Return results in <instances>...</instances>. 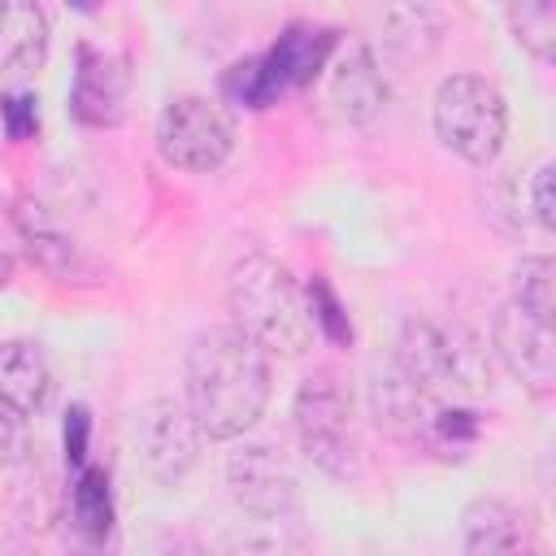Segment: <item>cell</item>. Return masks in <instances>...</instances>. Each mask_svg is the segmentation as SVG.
<instances>
[{
  "mask_svg": "<svg viewBox=\"0 0 556 556\" xmlns=\"http://www.w3.org/2000/svg\"><path fill=\"white\" fill-rule=\"evenodd\" d=\"M187 408L204 439H239L265 417L269 404V352L239 326L200 330L187 348Z\"/></svg>",
  "mask_w": 556,
  "mask_h": 556,
  "instance_id": "cell-1",
  "label": "cell"
},
{
  "mask_svg": "<svg viewBox=\"0 0 556 556\" xmlns=\"http://www.w3.org/2000/svg\"><path fill=\"white\" fill-rule=\"evenodd\" d=\"M226 308H230V326L256 339L269 356H304L313 348L317 326L308 313V291L274 256L252 252L235 261L226 278Z\"/></svg>",
  "mask_w": 556,
  "mask_h": 556,
  "instance_id": "cell-2",
  "label": "cell"
},
{
  "mask_svg": "<svg viewBox=\"0 0 556 556\" xmlns=\"http://www.w3.org/2000/svg\"><path fill=\"white\" fill-rule=\"evenodd\" d=\"M391 361L439 404H460L491 391V361L478 334L434 317H408L400 326Z\"/></svg>",
  "mask_w": 556,
  "mask_h": 556,
  "instance_id": "cell-3",
  "label": "cell"
},
{
  "mask_svg": "<svg viewBox=\"0 0 556 556\" xmlns=\"http://www.w3.org/2000/svg\"><path fill=\"white\" fill-rule=\"evenodd\" d=\"M295 439L300 452L326 473V478H356L361 473V439H356V404L339 374L317 369L300 382L295 404Z\"/></svg>",
  "mask_w": 556,
  "mask_h": 556,
  "instance_id": "cell-4",
  "label": "cell"
},
{
  "mask_svg": "<svg viewBox=\"0 0 556 556\" xmlns=\"http://www.w3.org/2000/svg\"><path fill=\"white\" fill-rule=\"evenodd\" d=\"M434 135L447 152H456L469 165H491L508 135V109L495 83L478 74H452L434 91L430 109Z\"/></svg>",
  "mask_w": 556,
  "mask_h": 556,
  "instance_id": "cell-5",
  "label": "cell"
},
{
  "mask_svg": "<svg viewBox=\"0 0 556 556\" xmlns=\"http://www.w3.org/2000/svg\"><path fill=\"white\" fill-rule=\"evenodd\" d=\"M235 148L230 113L208 96H178L156 117V152L165 165L187 174H213Z\"/></svg>",
  "mask_w": 556,
  "mask_h": 556,
  "instance_id": "cell-6",
  "label": "cell"
},
{
  "mask_svg": "<svg viewBox=\"0 0 556 556\" xmlns=\"http://www.w3.org/2000/svg\"><path fill=\"white\" fill-rule=\"evenodd\" d=\"M135 452L152 482L178 486L200 465L204 452V430L191 417L187 400H165V395L148 400L135 413Z\"/></svg>",
  "mask_w": 556,
  "mask_h": 556,
  "instance_id": "cell-7",
  "label": "cell"
},
{
  "mask_svg": "<svg viewBox=\"0 0 556 556\" xmlns=\"http://www.w3.org/2000/svg\"><path fill=\"white\" fill-rule=\"evenodd\" d=\"M491 348L500 365L534 395L547 400L556 391V352H552V321L526 313L517 300L500 304L491 321Z\"/></svg>",
  "mask_w": 556,
  "mask_h": 556,
  "instance_id": "cell-8",
  "label": "cell"
},
{
  "mask_svg": "<svg viewBox=\"0 0 556 556\" xmlns=\"http://www.w3.org/2000/svg\"><path fill=\"white\" fill-rule=\"evenodd\" d=\"M226 486H230V500L243 513L261 517V521L287 517L295 508V500H300L291 460L274 443H243V447H235L230 460H226Z\"/></svg>",
  "mask_w": 556,
  "mask_h": 556,
  "instance_id": "cell-9",
  "label": "cell"
},
{
  "mask_svg": "<svg viewBox=\"0 0 556 556\" xmlns=\"http://www.w3.org/2000/svg\"><path fill=\"white\" fill-rule=\"evenodd\" d=\"M130 87H135V74L126 56L78 48V70L70 83V113L83 126H117L126 117Z\"/></svg>",
  "mask_w": 556,
  "mask_h": 556,
  "instance_id": "cell-10",
  "label": "cell"
},
{
  "mask_svg": "<svg viewBox=\"0 0 556 556\" xmlns=\"http://www.w3.org/2000/svg\"><path fill=\"white\" fill-rule=\"evenodd\" d=\"M369 413H374V421L387 430V434H395V439H421L426 443V434H430V421H434V413H439V400H430L391 356L374 369V378H369Z\"/></svg>",
  "mask_w": 556,
  "mask_h": 556,
  "instance_id": "cell-11",
  "label": "cell"
},
{
  "mask_svg": "<svg viewBox=\"0 0 556 556\" xmlns=\"http://www.w3.org/2000/svg\"><path fill=\"white\" fill-rule=\"evenodd\" d=\"M330 78H326V96L334 104V113L352 126H365L382 113L387 104V78L374 61V52L365 43H348V48H334L330 56Z\"/></svg>",
  "mask_w": 556,
  "mask_h": 556,
  "instance_id": "cell-12",
  "label": "cell"
},
{
  "mask_svg": "<svg viewBox=\"0 0 556 556\" xmlns=\"http://www.w3.org/2000/svg\"><path fill=\"white\" fill-rule=\"evenodd\" d=\"M56 395V374L35 339H0V400L22 417H39Z\"/></svg>",
  "mask_w": 556,
  "mask_h": 556,
  "instance_id": "cell-13",
  "label": "cell"
},
{
  "mask_svg": "<svg viewBox=\"0 0 556 556\" xmlns=\"http://www.w3.org/2000/svg\"><path fill=\"white\" fill-rule=\"evenodd\" d=\"M530 543V513L517 508L513 500L482 495L465 508L460 517V547L469 556H500V552H521Z\"/></svg>",
  "mask_w": 556,
  "mask_h": 556,
  "instance_id": "cell-14",
  "label": "cell"
},
{
  "mask_svg": "<svg viewBox=\"0 0 556 556\" xmlns=\"http://www.w3.org/2000/svg\"><path fill=\"white\" fill-rule=\"evenodd\" d=\"M48 61V13L39 0H0V78L39 74Z\"/></svg>",
  "mask_w": 556,
  "mask_h": 556,
  "instance_id": "cell-15",
  "label": "cell"
},
{
  "mask_svg": "<svg viewBox=\"0 0 556 556\" xmlns=\"http://www.w3.org/2000/svg\"><path fill=\"white\" fill-rule=\"evenodd\" d=\"M339 48V35L330 26H308V22H295L278 35V43L265 52L269 56V70L278 74L282 91L287 87H308L313 78H321V70L330 65Z\"/></svg>",
  "mask_w": 556,
  "mask_h": 556,
  "instance_id": "cell-16",
  "label": "cell"
},
{
  "mask_svg": "<svg viewBox=\"0 0 556 556\" xmlns=\"http://www.w3.org/2000/svg\"><path fill=\"white\" fill-rule=\"evenodd\" d=\"M447 17L434 0H391L382 13V43L395 61H426L443 43Z\"/></svg>",
  "mask_w": 556,
  "mask_h": 556,
  "instance_id": "cell-17",
  "label": "cell"
},
{
  "mask_svg": "<svg viewBox=\"0 0 556 556\" xmlns=\"http://www.w3.org/2000/svg\"><path fill=\"white\" fill-rule=\"evenodd\" d=\"M13 226H17L22 243H26V252H30L48 274H56L61 282H70V278L83 269L78 243L70 239V230H65L43 204H35V200H17V208H13Z\"/></svg>",
  "mask_w": 556,
  "mask_h": 556,
  "instance_id": "cell-18",
  "label": "cell"
},
{
  "mask_svg": "<svg viewBox=\"0 0 556 556\" xmlns=\"http://www.w3.org/2000/svg\"><path fill=\"white\" fill-rule=\"evenodd\" d=\"M222 96L230 104H243V109H269L278 96H282V83L278 74L269 70V56H243L235 61L226 74H222Z\"/></svg>",
  "mask_w": 556,
  "mask_h": 556,
  "instance_id": "cell-19",
  "label": "cell"
},
{
  "mask_svg": "<svg viewBox=\"0 0 556 556\" xmlns=\"http://www.w3.org/2000/svg\"><path fill=\"white\" fill-rule=\"evenodd\" d=\"M70 508H74V521L87 539H104L113 530V491H109V473L104 469H83L74 491H70Z\"/></svg>",
  "mask_w": 556,
  "mask_h": 556,
  "instance_id": "cell-20",
  "label": "cell"
},
{
  "mask_svg": "<svg viewBox=\"0 0 556 556\" xmlns=\"http://www.w3.org/2000/svg\"><path fill=\"white\" fill-rule=\"evenodd\" d=\"M508 26L530 56H556V0H508Z\"/></svg>",
  "mask_w": 556,
  "mask_h": 556,
  "instance_id": "cell-21",
  "label": "cell"
},
{
  "mask_svg": "<svg viewBox=\"0 0 556 556\" xmlns=\"http://www.w3.org/2000/svg\"><path fill=\"white\" fill-rule=\"evenodd\" d=\"M513 300L526 313L552 321V308H556V265H552V256H526L513 269Z\"/></svg>",
  "mask_w": 556,
  "mask_h": 556,
  "instance_id": "cell-22",
  "label": "cell"
},
{
  "mask_svg": "<svg viewBox=\"0 0 556 556\" xmlns=\"http://www.w3.org/2000/svg\"><path fill=\"white\" fill-rule=\"evenodd\" d=\"M308 313H313V326L330 343H339V348L352 343V321H348V313H343V304H339V295L330 291L326 278H313V287H308Z\"/></svg>",
  "mask_w": 556,
  "mask_h": 556,
  "instance_id": "cell-23",
  "label": "cell"
},
{
  "mask_svg": "<svg viewBox=\"0 0 556 556\" xmlns=\"http://www.w3.org/2000/svg\"><path fill=\"white\" fill-rule=\"evenodd\" d=\"M30 417H22L17 408H9L0 400V469H13V465H26L30 460V430H26Z\"/></svg>",
  "mask_w": 556,
  "mask_h": 556,
  "instance_id": "cell-24",
  "label": "cell"
},
{
  "mask_svg": "<svg viewBox=\"0 0 556 556\" xmlns=\"http://www.w3.org/2000/svg\"><path fill=\"white\" fill-rule=\"evenodd\" d=\"M0 117H4V130L9 139H30L35 126H39V113H35V96L26 91H13L0 100Z\"/></svg>",
  "mask_w": 556,
  "mask_h": 556,
  "instance_id": "cell-25",
  "label": "cell"
},
{
  "mask_svg": "<svg viewBox=\"0 0 556 556\" xmlns=\"http://www.w3.org/2000/svg\"><path fill=\"white\" fill-rule=\"evenodd\" d=\"M87 439H91V413L83 404L65 408V426H61V443H65V460L83 465L87 460Z\"/></svg>",
  "mask_w": 556,
  "mask_h": 556,
  "instance_id": "cell-26",
  "label": "cell"
},
{
  "mask_svg": "<svg viewBox=\"0 0 556 556\" xmlns=\"http://www.w3.org/2000/svg\"><path fill=\"white\" fill-rule=\"evenodd\" d=\"M552 178H556L552 161H547V165H539V169H534V178H530V213H534L539 230H552V226H556V195H552Z\"/></svg>",
  "mask_w": 556,
  "mask_h": 556,
  "instance_id": "cell-27",
  "label": "cell"
},
{
  "mask_svg": "<svg viewBox=\"0 0 556 556\" xmlns=\"http://www.w3.org/2000/svg\"><path fill=\"white\" fill-rule=\"evenodd\" d=\"M9 282H13V256L0 252V287H9Z\"/></svg>",
  "mask_w": 556,
  "mask_h": 556,
  "instance_id": "cell-28",
  "label": "cell"
},
{
  "mask_svg": "<svg viewBox=\"0 0 556 556\" xmlns=\"http://www.w3.org/2000/svg\"><path fill=\"white\" fill-rule=\"evenodd\" d=\"M70 9H78V13H91V9H96V0H70Z\"/></svg>",
  "mask_w": 556,
  "mask_h": 556,
  "instance_id": "cell-29",
  "label": "cell"
}]
</instances>
